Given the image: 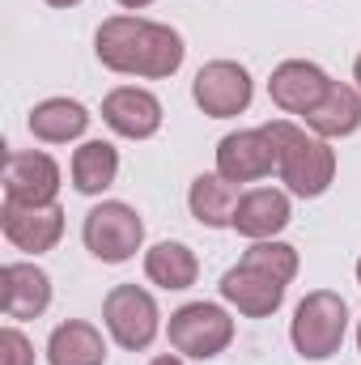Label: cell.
<instances>
[{
  "mask_svg": "<svg viewBox=\"0 0 361 365\" xmlns=\"http://www.w3.org/2000/svg\"><path fill=\"white\" fill-rule=\"evenodd\" d=\"M26 123H30V132H34L39 140H47V145H68V140L86 136L90 110H86L81 102H73V98H47V102H39V106L30 110Z\"/></svg>",
  "mask_w": 361,
  "mask_h": 365,
  "instance_id": "ac0fdd59",
  "label": "cell"
},
{
  "mask_svg": "<svg viewBox=\"0 0 361 365\" xmlns=\"http://www.w3.org/2000/svg\"><path fill=\"white\" fill-rule=\"evenodd\" d=\"M255 81L238 60H208L195 81H191V98L208 119H234L251 106Z\"/></svg>",
  "mask_w": 361,
  "mask_h": 365,
  "instance_id": "52a82bcc",
  "label": "cell"
},
{
  "mask_svg": "<svg viewBox=\"0 0 361 365\" xmlns=\"http://www.w3.org/2000/svg\"><path fill=\"white\" fill-rule=\"evenodd\" d=\"M51 9H73V4H81V0H47Z\"/></svg>",
  "mask_w": 361,
  "mask_h": 365,
  "instance_id": "484cf974",
  "label": "cell"
},
{
  "mask_svg": "<svg viewBox=\"0 0 361 365\" xmlns=\"http://www.w3.org/2000/svg\"><path fill=\"white\" fill-rule=\"evenodd\" d=\"M353 81H357V90H361V56H357V64H353Z\"/></svg>",
  "mask_w": 361,
  "mask_h": 365,
  "instance_id": "4316f807",
  "label": "cell"
},
{
  "mask_svg": "<svg viewBox=\"0 0 361 365\" xmlns=\"http://www.w3.org/2000/svg\"><path fill=\"white\" fill-rule=\"evenodd\" d=\"M0 230L4 238L26 251V255H43L64 238V208L60 204H0Z\"/></svg>",
  "mask_w": 361,
  "mask_h": 365,
  "instance_id": "ba28073f",
  "label": "cell"
},
{
  "mask_svg": "<svg viewBox=\"0 0 361 365\" xmlns=\"http://www.w3.org/2000/svg\"><path fill=\"white\" fill-rule=\"evenodd\" d=\"M357 349H361V323H357Z\"/></svg>",
  "mask_w": 361,
  "mask_h": 365,
  "instance_id": "83f0119b",
  "label": "cell"
},
{
  "mask_svg": "<svg viewBox=\"0 0 361 365\" xmlns=\"http://www.w3.org/2000/svg\"><path fill=\"white\" fill-rule=\"evenodd\" d=\"M102 361H106V340L86 319L60 323L47 340V365H102Z\"/></svg>",
  "mask_w": 361,
  "mask_h": 365,
  "instance_id": "2e32d148",
  "label": "cell"
},
{
  "mask_svg": "<svg viewBox=\"0 0 361 365\" xmlns=\"http://www.w3.org/2000/svg\"><path fill=\"white\" fill-rule=\"evenodd\" d=\"M68 175H73V187H77L81 195H102V191L115 182V175H119V153H115V145H111V140H86V145L73 153Z\"/></svg>",
  "mask_w": 361,
  "mask_h": 365,
  "instance_id": "ffe728a7",
  "label": "cell"
},
{
  "mask_svg": "<svg viewBox=\"0 0 361 365\" xmlns=\"http://www.w3.org/2000/svg\"><path fill=\"white\" fill-rule=\"evenodd\" d=\"M171 349L183 357H195V361H208L217 353L230 349L234 340V319L217 306V302H187L171 314Z\"/></svg>",
  "mask_w": 361,
  "mask_h": 365,
  "instance_id": "8992f818",
  "label": "cell"
},
{
  "mask_svg": "<svg viewBox=\"0 0 361 365\" xmlns=\"http://www.w3.org/2000/svg\"><path fill=\"white\" fill-rule=\"evenodd\" d=\"M276 166V149H272L264 128H247V132H230L217 145V175L230 182H255L268 179Z\"/></svg>",
  "mask_w": 361,
  "mask_h": 365,
  "instance_id": "8fae6325",
  "label": "cell"
},
{
  "mask_svg": "<svg viewBox=\"0 0 361 365\" xmlns=\"http://www.w3.org/2000/svg\"><path fill=\"white\" fill-rule=\"evenodd\" d=\"M60 166L39 149H9L4 153V200L13 204H56Z\"/></svg>",
  "mask_w": 361,
  "mask_h": 365,
  "instance_id": "9c48e42d",
  "label": "cell"
},
{
  "mask_svg": "<svg viewBox=\"0 0 361 365\" xmlns=\"http://www.w3.org/2000/svg\"><path fill=\"white\" fill-rule=\"evenodd\" d=\"M119 4H123V9H149L153 0H119Z\"/></svg>",
  "mask_w": 361,
  "mask_h": 365,
  "instance_id": "d4e9b609",
  "label": "cell"
},
{
  "mask_svg": "<svg viewBox=\"0 0 361 365\" xmlns=\"http://www.w3.org/2000/svg\"><path fill=\"white\" fill-rule=\"evenodd\" d=\"M243 264H251V268H264V272L280 276L285 284L298 276V251L289 247V242H272V238H264V242H251L247 251H243Z\"/></svg>",
  "mask_w": 361,
  "mask_h": 365,
  "instance_id": "7402d4cb",
  "label": "cell"
},
{
  "mask_svg": "<svg viewBox=\"0 0 361 365\" xmlns=\"http://www.w3.org/2000/svg\"><path fill=\"white\" fill-rule=\"evenodd\" d=\"M81 238H86V251L102 264H128L141 242H145V221L132 204L123 200H102L86 212V225H81Z\"/></svg>",
  "mask_w": 361,
  "mask_h": 365,
  "instance_id": "277c9868",
  "label": "cell"
},
{
  "mask_svg": "<svg viewBox=\"0 0 361 365\" xmlns=\"http://www.w3.org/2000/svg\"><path fill=\"white\" fill-rule=\"evenodd\" d=\"M93 51H98L102 68L123 73V77H149V81L175 77L183 56H187L183 34L175 26L145 21V17H132V13L106 17L93 34Z\"/></svg>",
  "mask_w": 361,
  "mask_h": 365,
  "instance_id": "6da1fadb",
  "label": "cell"
},
{
  "mask_svg": "<svg viewBox=\"0 0 361 365\" xmlns=\"http://www.w3.org/2000/svg\"><path fill=\"white\" fill-rule=\"evenodd\" d=\"M149 365H183V361H179V357H175V353H162V357H153V361H149Z\"/></svg>",
  "mask_w": 361,
  "mask_h": 365,
  "instance_id": "cb8c5ba5",
  "label": "cell"
},
{
  "mask_svg": "<svg viewBox=\"0 0 361 365\" xmlns=\"http://www.w3.org/2000/svg\"><path fill=\"white\" fill-rule=\"evenodd\" d=\"M264 132H268L272 149H276L280 182L293 195L315 200V195H323L332 187V179H336V153H332V145L323 136H315V132H306V128H298L289 119H272V123H264Z\"/></svg>",
  "mask_w": 361,
  "mask_h": 365,
  "instance_id": "7a4b0ae2",
  "label": "cell"
},
{
  "mask_svg": "<svg viewBox=\"0 0 361 365\" xmlns=\"http://www.w3.org/2000/svg\"><path fill=\"white\" fill-rule=\"evenodd\" d=\"M102 123H106L115 136L149 140V136H158V128H162V102L149 90L119 86V90H111L102 98Z\"/></svg>",
  "mask_w": 361,
  "mask_h": 365,
  "instance_id": "4fadbf2b",
  "label": "cell"
},
{
  "mask_svg": "<svg viewBox=\"0 0 361 365\" xmlns=\"http://www.w3.org/2000/svg\"><path fill=\"white\" fill-rule=\"evenodd\" d=\"M221 297L238 310V314H247V319H268L280 310V302H285V280L280 276L264 272V268H251V264H234L230 272L221 276Z\"/></svg>",
  "mask_w": 361,
  "mask_h": 365,
  "instance_id": "30bf717a",
  "label": "cell"
},
{
  "mask_svg": "<svg viewBox=\"0 0 361 365\" xmlns=\"http://www.w3.org/2000/svg\"><path fill=\"white\" fill-rule=\"evenodd\" d=\"M51 306V276L39 264H4L0 268V310L4 319H39Z\"/></svg>",
  "mask_w": 361,
  "mask_h": 365,
  "instance_id": "5bb4252c",
  "label": "cell"
},
{
  "mask_svg": "<svg viewBox=\"0 0 361 365\" xmlns=\"http://www.w3.org/2000/svg\"><path fill=\"white\" fill-rule=\"evenodd\" d=\"M187 208L200 225L208 230H225L234 225V208H238V182L221 179V175H200L187 191Z\"/></svg>",
  "mask_w": 361,
  "mask_h": 365,
  "instance_id": "d6986e66",
  "label": "cell"
},
{
  "mask_svg": "<svg viewBox=\"0 0 361 365\" xmlns=\"http://www.w3.org/2000/svg\"><path fill=\"white\" fill-rule=\"evenodd\" d=\"M0 365H34V344L17 327L0 331Z\"/></svg>",
  "mask_w": 361,
  "mask_h": 365,
  "instance_id": "603a6c76",
  "label": "cell"
},
{
  "mask_svg": "<svg viewBox=\"0 0 361 365\" xmlns=\"http://www.w3.org/2000/svg\"><path fill=\"white\" fill-rule=\"evenodd\" d=\"M306 128H310L315 136H323V140L353 136V132L361 128V90L332 81L327 98H323V102L306 115Z\"/></svg>",
  "mask_w": 361,
  "mask_h": 365,
  "instance_id": "e0dca14e",
  "label": "cell"
},
{
  "mask_svg": "<svg viewBox=\"0 0 361 365\" xmlns=\"http://www.w3.org/2000/svg\"><path fill=\"white\" fill-rule=\"evenodd\" d=\"M145 276L162 289H191L200 264H195V251L187 242H158L149 255H145Z\"/></svg>",
  "mask_w": 361,
  "mask_h": 365,
  "instance_id": "44dd1931",
  "label": "cell"
},
{
  "mask_svg": "<svg viewBox=\"0 0 361 365\" xmlns=\"http://www.w3.org/2000/svg\"><path fill=\"white\" fill-rule=\"evenodd\" d=\"M289 195L276 191V187H255V191H243L238 195V208H234V230L251 242H264L276 238L285 225H289Z\"/></svg>",
  "mask_w": 361,
  "mask_h": 365,
  "instance_id": "9a60e30c",
  "label": "cell"
},
{
  "mask_svg": "<svg viewBox=\"0 0 361 365\" xmlns=\"http://www.w3.org/2000/svg\"><path fill=\"white\" fill-rule=\"evenodd\" d=\"M357 284H361V259H357Z\"/></svg>",
  "mask_w": 361,
  "mask_h": 365,
  "instance_id": "f1b7e54d",
  "label": "cell"
},
{
  "mask_svg": "<svg viewBox=\"0 0 361 365\" xmlns=\"http://www.w3.org/2000/svg\"><path fill=\"white\" fill-rule=\"evenodd\" d=\"M332 90V77L310 60H285L272 68L268 93L285 115H310Z\"/></svg>",
  "mask_w": 361,
  "mask_h": 365,
  "instance_id": "7c38bea8",
  "label": "cell"
},
{
  "mask_svg": "<svg viewBox=\"0 0 361 365\" xmlns=\"http://www.w3.org/2000/svg\"><path fill=\"white\" fill-rule=\"evenodd\" d=\"M102 319H106V331L119 349L128 353H145L158 331H162V314H158V302L149 289L141 284H115L102 302Z\"/></svg>",
  "mask_w": 361,
  "mask_h": 365,
  "instance_id": "5b68a950",
  "label": "cell"
},
{
  "mask_svg": "<svg viewBox=\"0 0 361 365\" xmlns=\"http://www.w3.org/2000/svg\"><path fill=\"white\" fill-rule=\"evenodd\" d=\"M349 331V302L332 289H315L298 302L293 323H289V340L298 349V357L306 361H327L340 353Z\"/></svg>",
  "mask_w": 361,
  "mask_h": 365,
  "instance_id": "3957f363",
  "label": "cell"
}]
</instances>
